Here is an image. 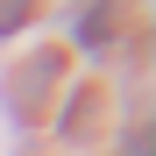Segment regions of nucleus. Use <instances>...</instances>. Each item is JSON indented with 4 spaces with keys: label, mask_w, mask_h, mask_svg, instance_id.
I'll return each instance as SVG.
<instances>
[{
    "label": "nucleus",
    "mask_w": 156,
    "mask_h": 156,
    "mask_svg": "<svg viewBox=\"0 0 156 156\" xmlns=\"http://www.w3.org/2000/svg\"><path fill=\"white\" fill-rule=\"evenodd\" d=\"M21 14H29V0H0V29H14Z\"/></svg>",
    "instance_id": "obj_1"
}]
</instances>
